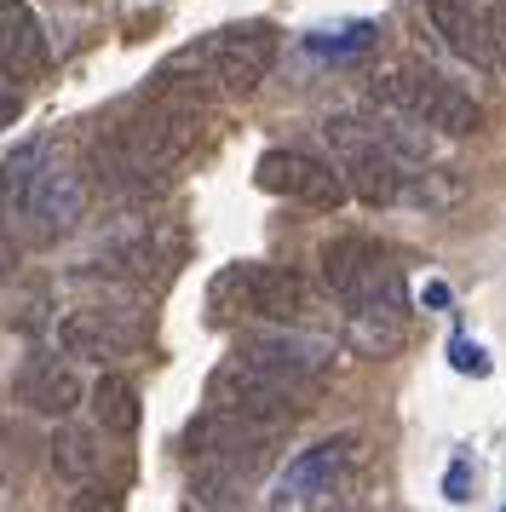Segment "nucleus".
Returning <instances> with one entry per match:
<instances>
[{"instance_id": "nucleus-27", "label": "nucleus", "mask_w": 506, "mask_h": 512, "mask_svg": "<svg viewBox=\"0 0 506 512\" xmlns=\"http://www.w3.org/2000/svg\"><path fill=\"white\" fill-rule=\"evenodd\" d=\"M6 208H12V179H6V167H0V219H6Z\"/></svg>"}, {"instance_id": "nucleus-17", "label": "nucleus", "mask_w": 506, "mask_h": 512, "mask_svg": "<svg viewBox=\"0 0 506 512\" xmlns=\"http://www.w3.org/2000/svg\"><path fill=\"white\" fill-rule=\"evenodd\" d=\"M253 277H259V265H225L213 288H207V305H213V323H242L253 317Z\"/></svg>"}, {"instance_id": "nucleus-26", "label": "nucleus", "mask_w": 506, "mask_h": 512, "mask_svg": "<svg viewBox=\"0 0 506 512\" xmlns=\"http://www.w3.org/2000/svg\"><path fill=\"white\" fill-rule=\"evenodd\" d=\"M6 121H18V93L0 87V127H6Z\"/></svg>"}, {"instance_id": "nucleus-2", "label": "nucleus", "mask_w": 506, "mask_h": 512, "mask_svg": "<svg viewBox=\"0 0 506 512\" xmlns=\"http://www.w3.org/2000/svg\"><path fill=\"white\" fill-rule=\"evenodd\" d=\"M374 98L391 104V110H409L414 121H426L432 133H449V139H466L483 127V104L472 93H460L455 81H443L426 64H397L374 81Z\"/></svg>"}, {"instance_id": "nucleus-13", "label": "nucleus", "mask_w": 506, "mask_h": 512, "mask_svg": "<svg viewBox=\"0 0 506 512\" xmlns=\"http://www.w3.org/2000/svg\"><path fill=\"white\" fill-rule=\"evenodd\" d=\"M426 18H432V35L443 47L489 70L495 64V41H489V12H478L472 0H426Z\"/></svg>"}, {"instance_id": "nucleus-8", "label": "nucleus", "mask_w": 506, "mask_h": 512, "mask_svg": "<svg viewBox=\"0 0 506 512\" xmlns=\"http://www.w3.org/2000/svg\"><path fill=\"white\" fill-rule=\"evenodd\" d=\"M236 357L299 392L305 380H317V374L328 369V340H311V334H299L294 323H265V328H253V334L236 340Z\"/></svg>"}, {"instance_id": "nucleus-15", "label": "nucleus", "mask_w": 506, "mask_h": 512, "mask_svg": "<svg viewBox=\"0 0 506 512\" xmlns=\"http://www.w3.org/2000/svg\"><path fill=\"white\" fill-rule=\"evenodd\" d=\"M311 311V282L294 265H259L253 277V317L259 323H299Z\"/></svg>"}, {"instance_id": "nucleus-9", "label": "nucleus", "mask_w": 506, "mask_h": 512, "mask_svg": "<svg viewBox=\"0 0 506 512\" xmlns=\"http://www.w3.org/2000/svg\"><path fill=\"white\" fill-rule=\"evenodd\" d=\"M253 185L271 190V196H288V202H305V208H317V213H334L345 202V190H351L345 173L322 167L305 150H265L259 167H253Z\"/></svg>"}, {"instance_id": "nucleus-4", "label": "nucleus", "mask_w": 506, "mask_h": 512, "mask_svg": "<svg viewBox=\"0 0 506 512\" xmlns=\"http://www.w3.org/2000/svg\"><path fill=\"white\" fill-rule=\"evenodd\" d=\"M322 282H328L345 305L386 300V294H409V288H403V271H397V259L363 231H345V236H334V242H322Z\"/></svg>"}, {"instance_id": "nucleus-24", "label": "nucleus", "mask_w": 506, "mask_h": 512, "mask_svg": "<svg viewBox=\"0 0 506 512\" xmlns=\"http://www.w3.org/2000/svg\"><path fill=\"white\" fill-rule=\"evenodd\" d=\"M420 305H426V311H449V305H455L449 282H426V288H420Z\"/></svg>"}, {"instance_id": "nucleus-12", "label": "nucleus", "mask_w": 506, "mask_h": 512, "mask_svg": "<svg viewBox=\"0 0 506 512\" xmlns=\"http://www.w3.org/2000/svg\"><path fill=\"white\" fill-rule=\"evenodd\" d=\"M18 403L23 409H35V415H52L64 420L75 403H81V374L69 369V351L64 357H52V351H35L18 374Z\"/></svg>"}, {"instance_id": "nucleus-25", "label": "nucleus", "mask_w": 506, "mask_h": 512, "mask_svg": "<svg viewBox=\"0 0 506 512\" xmlns=\"http://www.w3.org/2000/svg\"><path fill=\"white\" fill-rule=\"evenodd\" d=\"M75 507H115L110 489H87V495H75Z\"/></svg>"}, {"instance_id": "nucleus-16", "label": "nucleus", "mask_w": 506, "mask_h": 512, "mask_svg": "<svg viewBox=\"0 0 506 512\" xmlns=\"http://www.w3.org/2000/svg\"><path fill=\"white\" fill-rule=\"evenodd\" d=\"M92 403V420L104 426V432H115V438H133L138 432V386L127 380V374H98V386L87 392Z\"/></svg>"}, {"instance_id": "nucleus-29", "label": "nucleus", "mask_w": 506, "mask_h": 512, "mask_svg": "<svg viewBox=\"0 0 506 512\" xmlns=\"http://www.w3.org/2000/svg\"><path fill=\"white\" fill-rule=\"evenodd\" d=\"M0 277H6V248H0Z\"/></svg>"}, {"instance_id": "nucleus-14", "label": "nucleus", "mask_w": 506, "mask_h": 512, "mask_svg": "<svg viewBox=\"0 0 506 512\" xmlns=\"http://www.w3.org/2000/svg\"><path fill=\"white\" fill-rule=\"evenodd\" d=\"M58 346L69 357H81V363H110V357H121L133 346V334L115 323L110 311H69L58 323Z\"/></svg>"}, {"instance_id": "nucleus-22", "label": "nucleus", "mask_w": 506, "mask_h": 512, "mask_svg": "<svg viewBox=\"0 0 506 512\" xmlns=\"http://www.w3.org/2000/svg\"><path fill=\"white\" fill-rule=\"evenodd\" d=\"M420 179H426L420 196H426L432 208H443V202H455V196H460V179H449V173H420Z\"/></svg>"}, {"instance_id": "nucleus-7", "label": "nucleus", "mask_w": 506, "mask_h": 512, "mask_svg": "<svg viewBox=\"0 0 506 512\" xmlns=\"http://www.w3.org/2000/svg\"><path fill=\"white\" fill-rule=\"evenodd\" d=\"M202 58V70L213 87H225V93H253L276 64V29L271 24H242V29H225V35H213L196 47Z\"/></svg>"}, {"instance_id": "nucleus-6", "label": "nucleus", "mask_w": 506, "mask_h": 512, "mask_svg": "<svg viewBox=\"0 0 506 512\" xmlns=\"http://www.w3.org/2000/svg\"><path fill=\"white\" fill-rule=\"evenodd\" d=\"M207 397H213L219 409H230V415L265 426V432H282V426H294V415H299L294 386L271 380L265 369H253V363H242V357H230L225 369H213Z\"/></svg>"}, {"instance_id": "nucleus-21", "label": "nucleus", "mask_w": 506, "mask_h": 512, "mask_svg": "<svg viewBox=\"0 0 506 512\" xmlns=\"http://www.w3.org/2000/svg\"><path fill=\"white\" fill-rule=\"evenodd\" d=\"M443 495L449 501H472V461L466 455H455V466L443 472Z\"/></svg>"}, {"instance_id": "nucleus-10", "label": "nucleus", "mask_w": 506, "mask_h": 512, "mask_svg": "<svg viewBox=\"0 0 506 512\" xmlns=\"http://www.w3.org/2000/svg\"><path fill=\"white\" fill-rule=\"evenodd\" d=\"M409 294H386V300H363L345 305V346L368 357V363H391L397 351L409 346Z\"/></svg>"}, {"instance_id": "nucleus-23", "label": "nucleus", "mask_w": 506, "mask_h": 512, "mask_svg": "<svg viewBox=\"0 0 506 512\" xmlns=\"http://www.w3.org/2000/svg\"><path fill=\"white\" fill-rule=\"evenodd\" d=\"M489 41H495V64L506 70V0H495V12H489Z\"/></svg>"}, {"instance_id": "nucleus-18", "label": "nucleus", "mask_w": 506, "mask_h": 512, "mask_svg": "<svg viewBox=\"0 0 506 512\" xmlns=\"http://www.w3.org/2000/svg\"><path fill=\"white\" fill-rule=\"evenodd\" d=\"M98 438L81 432V426H58L52 432V472L64 478V484H87L92 472H98Z\"/></svg>"}, {"instance_id": "nucleus-19", "label": "nucleus", "mask_w": 506, "mask_h": 512, "mask_svg": "<svg viewBox=\"0 0 506 512\" xmlns=\"http://www.w3.org/2000/svg\"><path fill=\"white\" fill-rule=\"evenodd\" d=\"M374 24H345V29H322V35H305V52H322V58H357V52L374 47Z\"/></svg>"}, {"instance_id": "nucleus-20", "label": "nucleus", "mask_w": 506, "mask_h": 512, "mask_svg": "<svg viewBox=\"0 0 506 512\" xmlns=\"http://www.w3.org/2000/svg\"><path fill=\"white\" fill-rule=\"evenodd\" d=\"M449 363H455L460 374H472V380H478V374H489V357H483L466 334H455V340H449Z\"/></svg>"}, {"instance_id": "nucleus-1", "label": "nucleus", "mask_w": 506, "mask_h": 512, "mask_svg": "<svg viewBox=\"0 0 506 512\" xmlns=\"http://www.w3.org/2000/svg\"><path fill=\"white\" fill-rule=\"evenodd\" d=\"M6 179H12V202H18L29 236L58 242V236H69L81 225V213H87V179H81V167L52 162L41 144H29L18 162H6Z\"/></svg>"}, {"instance_id": "nucleus-5", "label": "nucleus", "mask_w": 506, "mask_h": 512, "mask_svg": "<svg viewBox=\"0 0 506 512\" xmlns=\"http://www.w3.org/2000/svg\"><path fill=\"white\" fill-rule=\"evenodd\" d=\"M357 432H334V438L299 449L294 461L282 466V478L271 484V507L276 512H299V507H322L334 489L345 484V472L357 461Z\"/></svg>"}, {"instance_id": "nucleus-3", "label": "nucleus", "mask_w": 506, "mask_h": 512, "mask_svg": "<svg viewBox=\"0 0 506 512\" xmlns=\"http://www.w3.org/2000/svg\"><path fill=\"white\" fill-rule=\"evenodd\" d=\"M322 133H328V144H334V156H340V167H345V185L357 190L363 202L391 208V202L409 190L414 173L386 150V139L374 133V121L368 116H328Z\"/></svg>"}, {"instance_id": "nucleus-28", "label": "nucleus", "mask_w": 506, "mask_h": 512, "mask_svg": "<svg viewBox=\"0 0 506 512\" xmlns=\"http://www.w3.org/2000/svg\"><path fill=\"white\" fill-rule=\"evenodd\" d=\"M6 501H12V489H6V472H0V507H6Z\"/></svg>"}, {"instance_id": "nucleus-11", "label": "nucleus", "mask_w": 506, "mask_h": 512, "mask_svg": "<svg viewBox=\"0 0 506 512\" xmlns=\"http://www.w3.org/2000/svg\"><path fill=\"white\" fill-rule=\"evenodd\" d=\"M46 64H52V47H46L35 6L29 0H0V70L12 81H41Z\"/></svg>"}]
</instances>
